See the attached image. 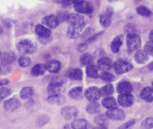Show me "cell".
I'll list each match as a JSON object with an SVG mask.
<instances>
[{
    "mask_svg": "<svg viewBox=\"0 0 153 129\" xmlns=\"http://www.w3.org/2000/svg\"><path fill=\"white\" fill-rule=\"evenodd\" d=\"M17 50L23 55L31 54L36 51V44L31 40L24 39L19 40L16 44Z\"/></svg>",
    "mask_w": 153,
    "mask_h": 129,
    "instance_id": "cell-1",
    "label": "cell"
},
{
    "mask_svg": "<svg viewBox=\"0 0 153 129\" xmlns=\"http://www.w3.org/2000/svg\"><path fill=\"white\" fill-rule=\"evenodd\" d=\"M126 44L130 52L138 50L141 45V38L140 35L135 33H129L126 37Z\"/></svg>",
    "mask_w": 153,
    "mask_h": 129,
    "instance_id": "cell-2",
    "label": "cell"
},
{
    "mask_svg": "<svg viewBox=\"0 0 153 129\" xmlns=\"http://www.w3.org/2000/svg\"><path fill=\"white\" fill-rule=\"evenodd\" d=\"M74 4V9L76 12L85 14H91L94 12V7L90 2L85 1H72Z\"/></svg>",
    "mask_w": 153,
    "mask_h": 129,
    "instance_id": "cell-3",
    "label": "cell"
},
{
    "mask_svg": "<svg viewBox=\"0 0 153 129\" xmlns=\"http://www.w3.org/2000/svg\"><path fill=\"white\" fill-rule=\"evenodd\" d=\"M114 68L117 74H123L128 72L133 68L132 64L125 60H118L114 64Z\"/></svg>",
    "mask_w": 153,
    "mask_h": 129,
    "instance_id": "cell-4",
    "label": "cell"
},
{
    "mask_svg": "<svg viewBox=\"0 0 153 129\" xmlns=\"http://www.w3.org/2000/svg\"><path fill=\"white\" fill-rule=\"evenodd\" d=\"M85 26L69 25L67 31V35L70 39H76L82 35Z\"/></svg>",
    "mask_w": 153,
    "mask_h": 129,
    "instance_id": "cell-5",
    "label": "cell"
},
{
    "mask_svg": "<svg viewBox=\"0 0 153 129\" xmlns=\"http://www.w3.org/2000/svg\"><path fill=\"white\" fill-rule=\"evenodd\" d=\"M63 88V82L60 80H52L48 85L47 92L49 95L61 94Z\"/></svg>",
    "mask_w": 153,
    "mask_h": 129,
    "instance_id": "cell-6",
    "label": "cell"
},
{
    "mask_svg": "<svg viewBox=\"0 0 153 129\" xmlns=\"http://www.w3.org/2000/svg\"><path fill=\"white\" fill-rule=\"evenodd\" d=\"M114 14V10L113 8L111 6L108 7L106 9L105 13L102 14L100 15V22L103 27L107 28L111 23V17Z\"/></svg>",
    "mask_w": 153,
    "mask_h": 129,
    "instance_id": "cell-7",
    "label": "cell"
},
{
    "mask_svg": "<svg viewBox=\"0 0 153 129\" xmlns=\"http://www.w3.org/2000/svg\"><path fill=\"white\" fill-rule=\"evenodd\" d=\"M85 95L88 100L91 102H96L101 97L100 89L96 86L89 87L86 89L85 92Z\"/></svg>",
    "mask_w": 153,
    "mask_h": 129,
    "instance_id": "cell-8",
    "label": "cell"
},
{
    "mask_svg": "<svg viewBox=\"0 0 153 129\" xmlns=\"http://www.w3.org/2000/svg\"><path fill=\"white\" fill-rule=\"evenodd\" d=\"M78 113H79V110L74 106H64L61 110V115L67 120L73 119V118H75L77 116Z\"/></svg>",
    "mask_w": 153,
    "mask_h": 129,
    "instance_id": "cell-9",
    "label": "cell"
},
{
    "mask_svg": "<svg viewBox=\"0 0 153 129\" xmlns=\"http://www.w3.org/2000/svg\"><path fill=\"white\" fill-rule=\"evenodd\" d=\"M66 21L70 25L85 26V17L77 13H73L67 15V20H66Z\"/></svg>",
    "mask_w": 153,
    "mask_h": 129,
    "instance_id": "cell-10",
    "label": "cell"
},
{
    "mask_svg": "<svg viewBox=\"0 0 153 129\" xmlns=\"http://www.w3.org/2000/svg\"><path fill=\"white\" fill-rule=\"evenodd\" d=\"M105 116L108 118H111L113 120H123L126 117V113L123 110L119 108H114V109L108 110L106 112Z\"/></svg>",
    "mask_w": 153,
    "mask_h": 129,
    "instance_id": "cell-11",
    "label": "cell"
},
{
    "mask_svg": "<svg viewBox=\"0 0 153 129\" xmlns=\"http://www.w3.org/2000/svg\"><path fill=\"white\" fill-rule=\"evenodd\" d=\"M42 23L43 26L48 27V28H55L56 27H58L60 22L57 18L56 15L51 14L43 17V19L42 20Z\"/></svg>",
    "mask_w": 153,
    "mask_h": 129,
    "instance_id": "cell-12",
    "label": "cell"
},
{
    "mask_svg": "<svg viewBox=\"0 0 153 129\" xmlns=\"http://www.w3.org/2000/svg\"><path fill=\"white\" fill-rule=\"evenodd\" d=\"M97 64H98L97 68H98L99 70H102L103 72H105L107 70H110L114 65L113 62L108 57H102V58H100L98 60Z\"/></svg>",
    "mask_w": 153,
    "mask_h": 129,
    "instance_id": "cell-13",
    "label": "cell"
},
{
    "mask_svg": "<svg viewBox=\"0 0 153 129\" xmlns=\"http://www.w3.org/2000/svg\"><path fill=\"white\" fill-rule=\"evenodd\" d=\"M19 106H20V101L19 99L15 98L7 99L4 102V108L8 112H13L17 110Z\"/></svg>",
    "mask_w": 153,
    "mask_h": 129,
    "instance_id": "cell-14",
    "label": "cell"
},
{
    "mask_svg": "<svg viewBox=\"0 0 153 129\" xmlns=\"http://www.w3.org/2000/svg\"><path fill=\"white\" fill-rule=\"evenodd\" d=\"M117 103L122 106L128 107L131 106L134 103V97L131 94H120L118 97Z\"/></svg>",
    "mask_w": 153,
    "mask_h": 129,
    "instance_id": "cell-15",
    "label": "cell"
},
{
    "mask_svg": "<svg viewBox=\"0 0 153 129\" xmlns=\"http://www.w3.org/2000/svg\"><path fill=\"white\" fill-rule=\"evenodd\" d=\"M34 30L39 38H48L51 35V30L41 24H37Z\"/></svg>",
    "mask_w": 153,
    "mask_h": 129,
    "instance_id": "cell-16",
    "label": "cell"
},
{
    "mask_svg": "<svg viewBox=\"0 0 153 129\" xmlns=\"http://www.w3.org/2000/svg\"><path fill=\"white\" fill-rule=\"evenodd\" d=\"M133 90V86L129 82L123 81L120 82L117 86V91L120 94H131Z\"/></svg>",
    "mask_w": 153,
    "mask_h": 129,
    "instance_id": "cell-17",
    "label": "cell"
},
{
    "mask_svg": "<svg viewBox=\"0 0 153 129\" xmlns=\"http://www.w3.org/2000/svg\"><path fill=\"white\" fill-rule=\"evenodd\" d=\"M46 70H49L50 73H58L61 69V63L56 59L50 60L46 63Z\"/></svg>",
    "mask_w": 153,
    "mask_h": 129,
    "instance_id": "cell-18",
    "label": "cell"
},
{
    "mask_svg": "<svg viewBox=\"0 0 153 129\" xmlns=\"http://www.w3.org/2000/svg\"><path fill=\"white\" fill-rule=\"evenodd\" d=\"M123 37L122 35H117L114 38L111 44V49L114 53H117L119 52L123 44Z\"/></svg>",
    "mask_w": 153,
    "mask_h": 129,
    "instance_id": "cell-19",
    "label": "cell"
},
{
    "mask_svg": "<svg viewBox=\"0 0 153 129\" xmlns=\"http://www.w3.org/2000/svg\"><path fill=\"white\" fill-rule=\"evenodd\" d=\"M19 94H20V97L24 100H31L34 95V90L31 86L23 87L20 90Z\"/></svg>",
    "mask_w": 153,
    "mask_h": 129,
    "instance_id": "cell-20",
    "label": "cell"
},
{
    "mask_svg": "<svg viewBox=\"0 0 153 129\" xmlns=\"http://www.w3.org/2000/svg\"><path fill=\"white\" fill-rule=\"evenodd\" d=\"M140 97L146 102H153V88L146 87L140 92Z\"/></svg>",
    "mask_w": 153,
    "mask_h": 129,
    "instance_id": "cell-21",
    "label": "cell"
},
{
    "mask_svg": "<svg viewBox=\"0 0 153 129\" xmlns=\"http://www.w3.org/2000/svg\"><path fill=\"white\" fill-rule=\"evenodd\" d=\"M102 104L104 107L107 108L108 110L114 109L117 108L118 103L116 99L113 97H106L102 101Z\"/></svg>",
    "mask_w": 153,
    "mask_h": 129,
    "instance_id": "cell-22",
    "label": "cell"
},
{
    "mask_svg": "<svg viewBox=\"0 0 153 129\" xmlns=\"http://www.w3.org/2000/svg\"><path fill=\"white\" fill-rule=\"evenodd\" d=\"M68 94L74 100H80L83 98V88L82 86L74 87L69 92Z\"/></svg>",
    "mask_w": 153,
    "mask_h": 129,
    "instance_id": "cell-23",
    "label": "cell"
},
{
    "mask_svg": "<svg viewBox=\"0 0 153 129\" xmlns=\"http://www.w3.org/2000/svg\"><path fill=\"white\" fill-rule=\"evenodd\" d=\"M71 125L73 129H89V123L84 118H76Z\"/></svg>",
    "mask_w": 153,
    "mask_h": 129,
    "instance_id": "cell-24",
    "label": "cell"
},
{
    "mask_svg": "<svg viewBox=\"0 0 153 129\" xmlns=\"http://www.w3.org/2000/svg\"><path fill=\"white\" fill-rule=\"evenodd\" d=\"M67 76L73 80H82L83 79V73L79 68L71 69L67 73Z\"/></svg>",
    "mask_w": 153,
    "mask_h": 129,
    "instance_id": "cell-25",
    "label": "cell"
},
{
    "mask_svg": "<svg viewBox=\"0 0 153 129\" xmlns=\"http://www.w3.org/2000/svg\"><path fill=\"white\" fill-rule=\"evenodd\" d=\"M149 58V56L143 50H139L134 55V59L138 64H144Z\"/></svg>",
    "mask_w": 153,
    "mask_h": 129,
    "instance_id": "cell-26",
    "label": "cell"
},
{
    "mask_svg": "<svg viewBox=\"0 0 153 129\" xmlns=\"http://www.w3.org/2000/svg\"><path fill=\"white\" fill-rule=\"evenodd\" d=\"M46 71V64H37L31 68V75L34 76H39L44 74Z\"/></svg>",
    "mask_w": 153,
    "mask_h": 129,
    "instance_id": "cell-27",
    "label": "cell"
},
{
    "mask_svg": "<svg viewBox=\"0 0 153 129\" xmlns=\"http://www.w3.org/2000/svg\"><path fill=\"white\" fill-rule=\"evenodd\" d=\"M1 62L4 64H7L8 65L10 63L13 62L16 59V56L13 52L7 51V52H4L2 55H1Z\"/></svg>",
    "mask_w": 153,
    "mask_h": 129,
    "instance_id": "cell-28",
    "label": "cell"
},
{
    "mask_svg": "<svg viewBox=\"0 0 153 129\" xmlns=\"http://www.w3.org/2000/svg\"><path fill=\"white\" fill-rule=\"evenodd\" d=\"M86 74L88 77L94 78V79H97L100 76L98 68H97V65H95L94 64L87 66Z\"/></svg>",
    "mask_w": 153,
    "mask_h": 129,
    "instance_id": "cell-29",
    "label": "cell"
},
{
    "mask_svg": "<svg viewBox=\"0 0 153 129\" xmlns=\"http://www.w3.org/2000/svg\"><path fill=\"white\" fill-rule=\"evenodd\" d=\"M47 100L49 103L52 104H62L65 102V98L61 94L57 95H49L47 98Z\"/></svg>",
    "mask_w": 153,
    "mask_h": 129,
    "instance_id": "cell-30",
    "label": "cell"
},
{
    "mask_svg": "<svg viewBox=\"0 0 153 129\" xmlns=\"http://www.w3.org/2000/svg\"><path fill=\"white\" fill-rule=\"evenodd\" d=\"M86 110L88 113L92 114V115H94V114H98L100 112V105L97 102H91L89 104L87 105Z\"/></svg>",
    "mask_w": 153,
    "mask_h": 129,
    "instance_id": "cell-31",
    "label": "cell"
},
{
    "mask_svg": "<svg viewBox=\"0 0 153 129\" xmlns=\"http://www.w3.org/2000/svg\"><path fill=\"white\" fill-rule=\"evenodd\" d=\"M114 93V86L112 84L108 83L106 84L103 87L100 88V94L101 96H105V97H108L109 95H111Z\"/></svg>",
    "mask_w": 153,
    "mask_h": 129,
    "instance_id": "cell-32",
    "label": "cell"
},
{
    "mask_svg": "<svg viewBox=\"0 0 153 129\" xmlns=\"http://www.w3.org/2000/svg\"><path fill=\"white\" fill-rule=\"evenodd\" d=\"M94 62V58L90 53H85L81 56L80 63L82 65L88 66Z\"/></svg>",
    "mask_w": 153,
    "mask_h": 129,
    "instance_id": "cell-33",
    "label": "cell"
},
{
    "mask_svg": "<svg viewBox=\"0 0 153 129\" xmlns=\"http://www.w3.org/2000/svg\"><path fill=\"white\" fill-rule=\"evenodd\" d=\"M94 122L97 124V126H107L108 119L105 115L100 114L94 118Z\"/></svg>",
    "mask_w": 153,
    "mask_h": 129,
    "instance_id": "cell-34",
    "label": "cell"
},
{
    "mask_svg": "<svg viewBox=\"0 0 153 129\" xmlns=\"http://www.w3.org/2000/svg\"><path fill=\"white\" fill-rule=\"evenodd\" d=\"M136 10H137V13L139 15H140L142 16H145V17H148V16H151V14H152L151 10L143 5L137 7L136 8Z\"/></svg>",
    "mask_w": 153,
    "mask_h": 129,
    "instance_id": "cell-35",
    "label": "cell"
},
{
    "mask_svg": "<svg viewBox=\"0 0 153 129\" xmlns=\"http://www.w3.org/2000/svg\"><path fill=\"white\" fill-rule=\"evenodd\" d=\"M141 129H152L153 128V117H148L143 120L140 126Z\"/></svg>",
    "mask_w": 153,
    "mask_h": 129,
    "instance_id": "cell-36",
    "label": "cell"
},
{
    "mask_svg": "<svg viewBox=\"0 0 153 129\" xmlns=\"http://www.w3.org/2000/svg\"><path fill=\"white\" fill-rule=\"evenodd\" d=\"M99 77H100V79H102V80L105 81V82H112V81L114 80L115 76L114 75L112 74L109 73V72H102V74H100Z\"/></svg>",
    "mask_w": 153,
    "mask_h": 129,
    "instance_id": "cell-37",
    "label": "cell"
},
{
    "mask_svg": "<svg viewBox=\"0 0 153 129\" xmlns=\"http://www.w3.org/2000/svg\"><path fill=\"white\" fill-rule=\"evenodd\" d=\"M18 63H19V64L21 66V67L25 68V67H28V65L31 64V58H30L29 57L22 56H20L19 58V59H18Z\"/></svg>",
    "mask_w": 153,
    "mask_h": 129,
    "instance_id": "cell-38",
    "label": "cell"
},
{
    "mask_svg": "<svg viewBox=\"0 0 153 129\" xmlns=\"http://www.w3.org/2000/svg\"><path fill=\"white\" fill-rule=\"evenodd\" d=\"M94 34V29L93 28H88L82 32V39L84 40H87L88 38Z\"/></svg>",
    "mask_w": 153,
    "mask_h": 129,
    "instance_id": "cell-39",
    "label": "cell"
},
{
    "mask_svg": "<svg viewBox=\"0 0 153 129\" xmlns=\"http://www.w3.org/2000/svg\"><path fill=\"white\" fill-rule=\"evenodd\" d=\"M12 93V90L9 88H0V100H3L5 98L8 97L10 94Z\"/></svg>",
    "mask_w": 153,
    "mask_h": 129,
    "instance_id": "cell-40",
    "label": "cell"
},
{
    "mask_svg": "<svg viewBox=\"0 0 153 129\" xmlns=\"http://www.w3.org/2000/svg\"><path fill=\"white\" fill-rule=\"evenodd\" d=\"M144 51L148 54V56H153V41L149 40L145 44Z\"/></svg>",
    "mask_w": 153,
    "mask_h": 129,
    "instance_id": "cell-41",
    "label": "cell"
},
{
    "mask_svg": "<svg viewBox=\"0 0 153 129\" xmlns=\"http://www.w3.org/2000/svg\"><path fill=\"white\" fill-rule=\"evenodd\" d=\"M135 119H131L130 120V121H128L126 123H124V124H123L122 125L120 126L118 129H130L131 128L133 127V125L135 124Z\"/></svg>",
    "mask_w": 153,
    "mask_h": 129,
    "instance_id": "cell-42",
    "label": "cell"
},
{
    "mask_svg": "<svg viewBox=\"0 0 153 129\" xmlns=\"http://www.w3.org/2000/svg\"><path fill=\"white\" fill-rule=\"evenodd\" d=\"M49 118L48 116L46 115L41 116H40V118L37 119V124H38L39 126L43 125V124H45L46 123H47V122L49 121Z\"/></svg>",
    "mask_w": 153,
    "mask_h": 129,
    "instance_id": "cell-43",
    "label": "cell"
},
{
    "mask_svg": "<svg viewBox=\"0 0 153 129\" xmlns=\"http://www.w3.org/2000/svg\"><path fill=\"white\" fill-rule=\"evenodd\" d=\"M102 33H103V32H99V33H97V34H94V35L91 36L90 38H88V40H85V43H86L88 45H89L90 44H91V43H93L94 41H95V40H97V39L99 37H100V36L102 35Z\"/></svg>",
    "mask_w": 153,
    "mask_h": 129,
    "instance_id": "cell-44",
    "label": "cell"
},
{
    "mask_svg": "<svg viewBox=\"0 0 153 129\" xmlns=\"http://www.w3.org/2000/svg\"><path fill=\"white\" fill-rule=\"evenodd\" d=\"M88 45L85 42H83V43L80 44L79 45V46H77V50L79 51V52H84L85 50H87V47H88Z\"/></svg>",
    "mask_w": 153,
    "mask_h": 129,
    "instance_id": "cell-45",
    "label": "cell"
},
{
    "mask_svg": "<svg viewBox=\"0 0 153 129\" xmlns=\"http://www.w3.org/2000/svg\"><path fill=\"white\" fill-rule=\"evenodd\" d=\"M9 83V81L6 79L0 80V86H4Z\"/></svg>",
    "mask_w": 153,
    "mask_h": 129,
    "instance_id": "cell-46",
    "label": "cell"
},
{
    "mask_svg": "<svg viewBox=\"0 0 153 129\" xmlns=\"http://www.w3.org/2000/svg\"><path fill=\"white\" fill-rule=\"evenodd\" d=\"M94 129H108L107 126H97L94 128Z\"/></svg>",
    "mask_w": 153,
    "mask_h": 129,
    "instance_id": "cell-47",
    "label": "cell"
},
{
    "mask_svg": "<svg viewBox=\"0 0 153 129\" xmlns=\"http://www.w3.org/2000/svg\"><path fill=\"white\" fill-rule=\"evenodd\" d=\"M149 40H152V41H153V30H152V31H151L150 32H149Z\"/></svg>",
    "mask_w": 153,
    "mask_h": 129,
    "instance_id": "cell-48",
    "label": "cell"
},
{
    "mask_svg": "<svg viewBox=\"0 0 153 129\" xmlns=\"http://www.w3.org/2000/svg\"><path fill=\"white\" fill-rule=\"evenodd\" d=\"M63 129H73L71 124H66V125L64 126Z\"/></svg>",
    "mask_w": 153,
    "mask_h": 129,
    "instance_id": "cell-49",
    "label": "cell"
},
{
    "mask_svg": "<svg viewBox=\"0 0 153 129\" xmlns=\"http://www.w3.org/2000/svg\"><path fill=\"white\" fill-rule=\"evenodd\" d=\"M149 70H153V62L149 64Z\"/></svg>",
    "mask_w": 153,
    "mask_h": 129,
    "instance_id": "cell-50",
    "label": "cell"
},
{
    "mask_svg": "<svg viewBox=\"0 0 153 129\" xmlns=\"http://www.w3.org/2000/svg\"><path fill=\"white\" fill-rule=\"evenodd\" d=\"M0 58H1V52H0Z\"/></svg>",
    "mask_w": 153,
    "mask_h": 129,
    "instance_id": "cell-51",
    "label": "cell"
},
{
    "mask_svg": "<svg viewBox=\"0 0 153 129\" xmlns=\"http://www.w3.org/2000/svg\"><path fill=\"white\" fill-rule=\"evenodd\" d=\"M152 88H153V81H152Z\"/></svg>",
    "mask_w": 153,
    "mask_h": 129,
    "instance_id": "cell-52",
    "label": "cell"
},
{
    "mask_svg": "<svg viewBox=\"0 0 153 129\" xmlns=\"http://www.w3.org/2000/svg\"></svg>",
    "mask_w": 153,
    "mask_h": 129,
    "instance_id": "cell-53",
    "label": "cell"
}]
</instances>
